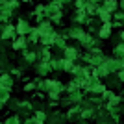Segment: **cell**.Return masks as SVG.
I'll list each match as a JSON object with an SVG mask.
<instances>
[{"instance_id":"cell-1","label":"cell","mask_w":124,"mask_h":124,"mask_svg":"<svg viewBox=\"0 0 124 124\" xmlns=\"http://www.w3.org/2000/svg\"><path fill=\"white\" fill-rule=\"evenodd\" d=\"M19 31H21V33H24V31H28V24H26V22H19Z\"/></svg>"},{"instance_id":"cell-5","label":"cell","mask_w":124,"mask_h":124,"mask_svg":"<svg viewBox=\"0 0 124 124\" xmlns=\"http://www.w3.org/2000/svg\"><path fill=\"white\" fill-rule=\"evenodd\" d=\"M122 39H124V31H122Z\"/></svg>"},{"instance_id":"cell-2","label":"cell","mask_w":124,"mask_h":124,"mask_svg":"<svg viewBox=\"0 0 124 124\" xmlns=\"http://www.w3.org/2000/svg\"><path fill=\"white\" fill-rule=\"evenodd\" d=\"M106 8H108V9H115V8H117V2H115V0H108V2H106Z\"/></svg>"},{"instance_id":"cell-4","label":"cell","mask_w":124,"mask_h":124,"mask_svg":"<svg viewBox=\"0 0 124 124\" xmlns=\"http://www.w3.org/2000/svg\"><path fill=\"white\" fill-rule=\"evenodd\" d=\"M21 46H24V39H19V41L15 43V48H21Z\"/></svg>"},{"instance_id":"cell-3","label":"cell","mask_w":124,"mask_h":124,"mask_svg":"<svg viewBox=\"0 0 124 124\" xmlns=\"http://www.w3.org/2000/svg\"><path fill=\"white\" fill-rule=\"evenodd\" d=\"M100 35H102V37H108V35H109V24L104 26V30L100 31Z\"/></svg>"}]
</instances>
